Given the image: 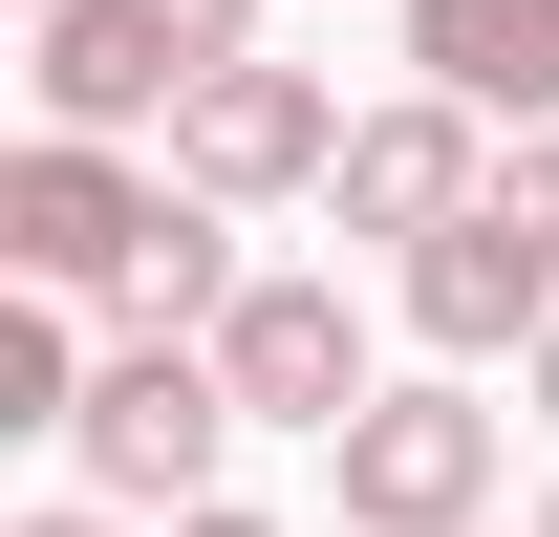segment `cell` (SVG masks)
Instances as JSON below:
<instances>
[{"label":"cell","instance_id":"7a4b0ae2","mask_svg":"<svg viewBox=\"0 0 559 537\" xmlns=\"http://www.w3.org/2000/svg\"><path fill=\"white\" fill-rule=\"evenodd\" d=\"M66 452H86V494H108V516H215V452H237V387H215V344H108Z\"/></svg>","mask_w":559,"mask_h":537},{"label":"cell","instance_id":"5bb4252c","mask_svg":"<svg viewBox=\"0 0 559 537\" xmlns=\"http://www.w3.org/2000/svg\"><path fill=\"white\" fill-rule=\"evenodd\" d=\"M173 537H280V516H173Z\"/></svg>","mask_w":559,"mask_h":537},{"label":"cell","instance_id":"4fadbf2b","mask_svg":"<svg viewBox=\"0 0 559 537\" xmlns=\"http://www.w3.org/2000/svg\"><path fill=\"white\" fill-rule=\"evenodd\" d=\"M22 537H130V516H108V494H66V516H22Z\"/></svg>","mask_w":559,"mask_h":537},{"label":"cell","instance_id":"3957f363","mask_svg":"<svg viewBox=\"0 0 559 537\" xmlns=\"http://www.w3.org/2000/svg\"><path fill=\"white\" fill-rule=\"evenodd\" d=\"M151 237H173V172H130V151L44 130L22 172H0V259H22V301H130Z\"/></svg>","mask_w":559,"mask_h":537},{"label":"cell","instance_id":"7c38bea8","mask_svg":"<svg viewBox=\"0 0 559 537\" xmlns=\"http://www.w3.org/2000/svg\"><path fill=\"white\" fill-rule=\"evenodd\" d=\"M516 387H538V430H559V323H538V344H516Z\"/></svg>","mask_w":559,"mask_h":537},{"label":"cell","instance_id":"2e32d148","mask_svg":"<svg viewBox=\"0 0 559 537\" xmlns=\"http://www.w3.org/2000/svg\"><path fill=\"white\" fill-rule=\"evenodd\" d=\"M22 22H44V0H22Z\"/></svg>","mask_w":559,"mask_h":537},{"label":"cell","instance_id":"ba28073f","mask_svg":"<svg viewBox=\"0 0 559 537\" xmlns=\"http://www.w3.org/2000/svg\"><path fill=\"white\" fill-rule=\"evenodd\" d=\"M409 65L452 86L474 130L538 151V130H559V0H409Z\"/></svg>","mask_w":559,"mask_h":537},{"label":"cell","instance_id":"9c48e42d","mask_svg":"<svg viewBox=\"0 0 559 537\" xmlns=\"http://www.w3.org/2000/svg\"><path fill=\"white\" fill-rule=\"evenodd\" d=\"M323 194H345L366 237H452V215L495 194V172H474V108H452V86H409V108H366V130H345V172H323Z\"/></svg>","mask_w":559,"mask_h":537},{"label":"cell","instance_id":"6da1fadb","mask_svg":"<svg viewBox=\"0 0 559 537\" xmlns=\"http://www.w3.org/2000/svg\"><path fill=\"white\" fill-rule=\"evenodd\" d=\"M215 65H259V0H44L22 22V86H44V130H151V108H194Z\"/></svg>","mask_w":559,"mask_h":537},{"label":"cell","instance_id":"5b68a950","mask_svg":"<svg viewBox=\"0 0 559 537\" xmlns=\"http://www.w3.org/2000/svg\"><path fill=\"white\" fill-rule=\"evenodd\" d=\"M345 130H366V108H323L301 65H215L194 108H173V194H215V215L323 194V172H345Z\"/></svg>","mask_w":559,"mask_h":537},{"label":"cell","instance_id":"8992f818","mask_svg":"<svg viewBox=\"0 0 559 537\" xmlns=\"http://www.w3.org/2000/svg\"><path fill=\"white\" fill-rule=\"evenodd\" d=\"M215 387H237V430H345V408H366V323H345V279H237Z\"/></svg>","mask_w":559,"mask_h":537},{"label":"cell","instance_id":"277c9868","mask_svg":"<svg viewBox=\"0 0 559 537\" xmlns=\"http://www.w3.org/2000/svg\"><path fill=\"white\" fill-rule=\"evenodd\" d=\"M323 452H345V516H366V537H474V494H495V408H474V387H366Z\"/></svg>","mask_w":559,"mask_h":537},{"label":"cell","instance_id":"52a82bcc","mask_svg":"<svg viewBox=\"0 0 559 537\" xmlns=\"http://www.w3.org/2000/svg\"><path fill=\"white\" fill-rule=\"evenodd\" d=\"M559 323V259L516 237V215H452V237H409V344H452V366H495V344H538Z\"/></svg>","mask_w":559,"mask_h":537},{"label":"cell","instance_id":"8fae6325","mask_svg":"<svg viewBox=\"0 0 559 537\" xmlns=\"http://www.w3.org/2000/svg\"><path fill=\"white\" fill-rule=\"evenodd\" d=\"M495 215H516V237H538V259H559V130L516 151V172H495Z\"/></svg>","mask_w":559,"mask_h":537},{"label":"cell","instance_id":"30bf717a","mask_svg":"<svg viewBox=\"0 0 559 537\" xmlns=\"http://www.w3.org/2000/svg\"><path fill=\"white\" fill-rule=\"evenodd\" d=\"M0 430H86V344H66V301H0Z\"/></svg>","mask_w":559,"mask_h":537},{"label":"cell","instance_id":"9a60e30c","mask_svg":"<svg viewBox=\"0 0 559 537\" xmlns=\"http://www.w3.org/2000/svg\"><path fill=\"white\" fill-rule=\"evenodd\" d=\"M538 537H559V494H538Z\"/></svg>","mask_w":559,"mask_h":537}]
</instances>
